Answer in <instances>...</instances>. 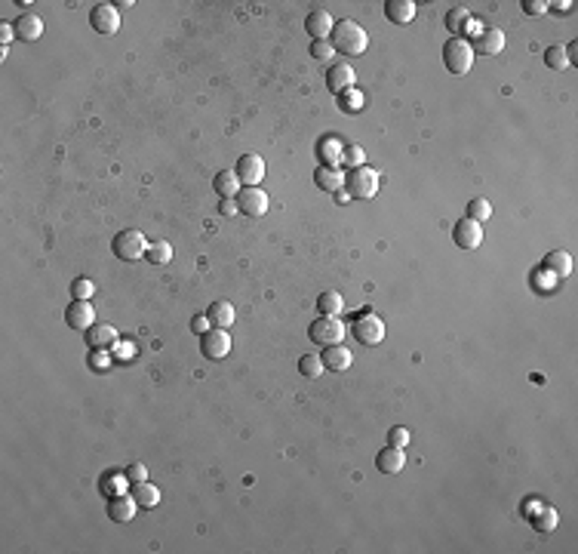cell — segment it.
<instances>
[{"label":"cell","instance_id":"cell-22","mask_svg":"<svg viewBox=\"0 0 578 554\" xmlns=\"http://www.w3.org/2000/svg\"><path fill=\"white\" fill-rule=\"evenodd\" d=\"M385 16L394 25H409L415 18V4H413V0H388V4H385Z\"/></svg>","mask_w":578,"mask_h":554},{"label":"cell","instance_id":"cell-44","mask_svg":"<svg viewBox=\"0 0 578 554\" xmlns=\"http://www.w3.org/2000/svg\"><path fill=\"white\" fill-rule=\"evenodd\" d=\"M234 212H237V203L234 200H222V216H234Z\"/></svg>","mask_w":578,"mask_h":554},{"label":"cell","instance_id":"cell-39","mask_svg":"<svg viewBox=\"0 0 578 554\" xmlns=\"http://www.w3.org/2000/svg\"><path fill=\"white\" fill-rule=\"evenodd\" d=\"M547 6L551 4H545V0H523V13L526 16H545Z\"/></svg>","mask_w":578,"mask_h":554},{"label":"cell","instance_id":"cell-2","mask_svg":"<svg viewBox=\"0 0 578 554\" xmlns=\"http://www.w3.org/2000/svg\"><path fill=\"white\" fill-rule=\"evenodd\" d=\"M443 62H446V68H449V74L462 77V74H468L471 65H474V46L464 40V37H449V40L443 43Z\"/></svg>","mask_w":578,"mask_h":554},{"label":"cell","instance_id":"cell-10","mask_svg":"<svg viewBox=\"0 0 578 554\" xmlns=\"http://www.w3.org/2000/svg\"><path fill=\"white\" fill-rule=\"evenodd\" d=\"M237 210L244 212V216H253V219L265 216V212H268V194L262 188H240Z\"/></svg>","mask_w":578,"mask_h":554},{"label":"cell","instance_id":"cell-3","mask_svg":"<svg viewBox=\"0 0 578 554\" xmlns=\"http://www.w3.org/2000/svg\"><path fill=\"white\" fill-rule=\"evenodd\" d=\"M378 173L376 170H369L366 163L363 166H354V170L348 173V179H344V188H348V194L354 200H369V197H376L378 194Z\"/></svg>","mask_w":578,"mask_h":554},{"label":"cell","instance_id":"cell-25","mask_svg":"<svg viewBox=\"0 0 578 554\" xmlns=\"http://www.w3.org/2000/svg\"><path fill=\"white\" fill-rule=\"evenodd\" d=\"M216 191L222 194V200H228V197H234V194H240V175L237 170H222L216 175Z\"/></svg>","mask_w":578,"mask_h":554},{"label":"cell","instance_id":"cell-6","mask_svg":"<svg viewBox=\"0 0 578 554\" xmlns=\"http://www.w3.org/2000/svg\"><path fill=\"white\" fill-rule=\"evenodd\" d=\"M351 332L357 336L360 345H381L385 342V323H381V317H376V314H360L357 320H354Z\"/></svg>","mask_w":578,"mask_h":554},{"label":"cell","instance_id":"cell-43","mask_svg":"<svg viewBox=\"0 0 578 554\" xmlns=\"http://www.w3.org/2000/svg\"><path fill=\"white\" fill-rule=\"evenodd\" d=\"M13 37H16V28H13V25H9V22L0 25V43L9 46V40H13Z\"/></svg>","mask_w":578,"mask_h":554},{"label":"cell","instance_id":"cell-8","mask_svg":"<svg viewBox=\"0 0 578 554\" xmlns=\"http://www.w3.org/2000/svg\"><path fill=\"white\" fill-rule=\"evenodd\" d=\"M200 351H203V357H207V360L228 357V354H231V336H228V330H219V327L207 330V332L200 336Z\"/></svg>","mask_w":578,"mask_h":554},{"label":"cell","instance_id":"cell-30","mask_svg":"<svg viewBox=\"0 0 578 554\" xmlns=\"http://www.w3.org/2000/svg\"><path fill=\"white\" fill-rule=\"evenodd\" d=\"M320 157H323V166H339L344 161V148L335 142V138H323V145H320Z\"/></svg>","mask_w":578,"mask_h":554},{"label":"cell","instance_id":"cell-17","mask_svg":"<svg viewBox=\"0 0 578 554\" xmlns=\"http://www.w3.org/2000/svg\"><path fill=\"white\" fill-rule=\"evenodd\" d=\"M376 468L381 471V474H400V471L406 468V450H400V447H385V450H378V456H376Z\"/></svg>","mask_w":578,"mask_h":554},{"label":"cell","instance_id":"cell-24","mask_svg":"<svg viewBox=\"0 0 578 554\" xmlns=\"http://www.w3.org/2000/svg\"><path fill=\"white\" fill-rule=\"evenodd\" d=\"M207 317H209L212 327L228 330L231 323H234L237 311H234V305H231V302H212V305H209V311H207Z\"/></svg>","mask_w":578,"mask_h":554},{"label":"cell","instance_id":"cell-27","mask_svg":"<svg viewBox=\"0 0 578 554\" xmlns=\"http://www.w3.org/2000/svg\"><path fill=\"white\" fill-rule=\"evenodd\" d=\"M317 308H320V314H326V317H339L342 308H344L342 293H335V290L320 293V299H317Z\"/></svg>","mask_w":578,"mask_h":554},{"label":"cell","instance_id":"cell-5","mask_svg":"<svg viewBox=\"0 0 578 554\" xmlns=\"http://www.w3.org/2000/svg\"><path fill=\"white\" fill-rule=\"evenodd\" d=\"M344 332H348V327H344V323H342L339 317H326V314H323L320 320H314V323H311L307 336H311L314 345L329 348V345H342Z\"/></svg>","mask_w":578,"mask_h":554},{"label":"cell","instance_id":"cell-9","mask_svg":"<svg viewBox=\"0 0 578 554\" xmlns=\"http://www.w3.org/2000/svg\"><path fill=\"white\" fill-rule=\"evenodd\" d=\"M237 175L244 188H258V182L265 179V161L258 154H244L237 163Z\"/></svg>","mask_w":578,"mask_h":554},{"label":"cell","instance_id":"cell-13","mask_svg":"<svg viewBox=\"0 0 578 554\" xmlns=\"http://www.w3.org/2000/svg\"><path fill=\"white\" fill-rule=\"evenodd\" d=\"M452 240H455V246H462V249H477V246L483 244V228H480V222L462 219L459 225L452 228Z\"/></svg>","mask_w":578,"mask_h":554},{"label":"cell","instance_id":"cell-37","mask_svg":"<svg viewBox=\"0 0 578 554\" xmlns=\"http://www.w3.org/2000/svg\"><path fill=\"white\" fill-rule=\"evenodd\" d=\"M74 299H92V293H96V286H92V281H87V277H80V281H74Z\"/></svg>","mask_w":578,"mask_h":554},{"label":"cell","instance_id":"cell-38","mask_svg":"<svg viewBox=\"0 0 578 554\" xmlns=\"http://www.w3.org/2000/svg\"><path fill=\"white\" fill-rule=\"evenodd\" d=\"M124 474H126V480H133V484H142V480H148V468L142 462H136V465H129Z\"/></svg>","mask_w":578,"mask_h":554},{"label":"cell","instance_id":"cell-15","mask_svg":"<svg viewBox=\"0 0 578 554\" xmlns=\"http://www.w3.org/2000/svg\"><path fill=\"white\" fill-rule=\"evenodd\" d=\"M136 511H138V502H136L133 493H129V496H111L108 499V517H111V521L129 523L136 517Z\"/></svg>","mask_w":578,"mask_h":554},{"label":"cell","instance_id":"cell-20","mask_svg":"<svg viewBox=\"0 0 578 554\" xmlns=\"http://www.w3.org/2000/svg\"><path fill=\"white\" fill-rule=\"evenodd\" d=\"M545 271H551V277L557 281H566L572 274V256L566 249H554V253L545 256Z\"/></svg>","mask_w":578,"mask_h":554},{"label":"cell","instance_id":"cell-18","mask_svg":"<svg viewBox=\"0 0 578 554\" xmlns=\"http://www.w3.org/2000/svg\"><path fill=\"white\" fill-rule=\"evenodd\" d=\"M13 28H16V37L18 40H40L43 37V18L40 16H34V13H22L13 22Z\"/></svg>","mask_w":578,"mask_h":554},{"label":"cell","instance_id":"cell-19","mask_svg":"<svg viewBox=\"0 0 578 554\" xmlns=\"http://www.w3.org/2000/svg\"><path fill=\"white\" fill-rule=\"evenodd\" d=\"M83 336H87V345L96 348V351L117 345V330L111 327V323H92V327L83 332Z\"/></svg>","mask_w":578,"mask_h":554},{"label":"cell","instance_id":"cell-41","mask_svg":"<svg viewBox=\"0 0 578 554\" xmlns=\"http://www.w3.org/2000/svg\"><path fill=\"white\" fill-rule=\"evenodd\" d=\"M209 327H212V323H209L207 314H197V317L191 320V332H197V336H203V332H207Z\"/></svg>","mask_w":578,"mask_h":554},{"label":"cell","instance_id":"cell-26","mask_svg":"<svg viewBox=\"0 0 578 554\" xmlns=\"http://www.w3.org/2000/svg\"><path fill=\"white\" fill-rule=\"evenodd\" d=\"M133 496H136L138 508H157V502H160V489H157L154 484H148V480L133 484Z\"/></svg>","mask_w":578,"mask_h":554},{"label":"cell","instance_id":"cell-1","mask_svg":"<svg viewBox=\"0 0 578 554\" xmlns=\"http://www.w3.org/2000/svg\"><path fill=\"white\" fill-rule=\"evenodd\" d=\"M329 43L335 46V53H342V55H363L369 46V34L363 31V25H357L354 18H342V22L332 28Z\"/></svg>","mask_w":578,"mask_h":554},{"label":"cell","instance_id":"cell-7","mask_svg":"<svg viewBox=\"0 0 578 554\" xmlns=\"http://www.w3.org/2000/svg\"><path fill=\"white\" fill-rule=\"evenodd\" d=\"M89 25H92V31H99L105 37L117 34L120 31V9L114 4H96L89 13Z\"/></svg>","mask_w":578,"mask_h":554},{"label":"cell","instance_id":"cell-31","mask_svg":"<svg viewBox=\"0 0 578 554\" xmlns=\"http://www.w3.org/2000/svg\"><path fill=\"white\" fill-rule=\"evenodd\" d=\"M148 262H154V265H166L173 259V246L166 244V240H157V244L148 246Z\"/></svg>","mask_w":578,"mask_h":554},{"label":"cell","instance_id":"cell-29","mask_svg":"<svg viewBox=\"0 0 578 554\" xmlns=\"http://www.w3.org/2000/svg\"><path fill=\"white\" fill-rule=\"evenodd\" d=\"M323 357L320 354H305V357H298V373H302L305 379H317V376H323Z\"/></svg>","mask_w":578,"mask_h":554},{"label":"cell","instance_id":"cell-12","mask_svg":"<svg viewBox=\"0 0 578 554\" xmlns=\"http://www.w3.org/2000/svg\"><path fill=\"white\" fill-rule=\"evenodd\" d=\"M65 320H68V327L87 332L92 323H96V308H92V302H87V299H74L68 305V311H65Z\"/></svg>","mask_w":578,"mask_h":554},{"label":"cell","instance_id":"cell-14","mask_svg":"<svg viewBox=\"0 0 578 554\" xmlns=\"http://www.w3.org/2000/svg\"><path fill=\"white\" fill-rule=\"evenodd\" d=\"M474 50L483 55H498L505 50V31L501 28H480L477 37H474Z\"/></svg>","mask_w":578,"mask_h":554},{"label":"cell","instance_id":"cell-45","mask_svg":"<svg viewBox=\"0 0 578 554\" xmlns=\"http://www.w3.org/2000/svg\"><path fill=\"white\" fill-rule=\"evenodd\" d=\"M566 59H569V65L578 59V43H569V46H566Z\"/></svg>","mask_w":578,"mask_h":554},{"label":"cell","instance_id":"cell-35","mask_svg":"<svg viewBox=\"0 0 578 554\" xmlns=\"http://www.w3.org/2000/svg\"><path fill=\"white\" fill-rule=\"evenodd\" d=\"M554 526H557V511L554 508H542V517H535V530L551 533Z\"/></svg>","mask_w":578,"mask_h":554},{"label":"cell","instance_id":"cell-34","mask_svg":"<svg viewBox=\"0 0 578 554\" xmlns=\"http://www.w3.org/2000/svg\"><path fill=\"white\" fill-rule=\"evenodd\" d=\"M311 55L317 62H329L335 55V46L329 40H311Z\"/></svg>","mask_w":578,"mask_h":554},{"label":"cell","instance_id":"cell-32","mask_svg":"<svg viewBox=\"0 0 578 554\" xmlns=\"http://www.w3.org/2000/svg\"><path fill=\"white\" fill-rule=\"evenodd\" d=\"M545 65H547V68H554V71L569 68V59H566L563 46H547V50H545Z\"/></svg>","mask_w":578,"mask_h":554},{"label":"cell","instance_id":"cell-23","mask_svg":"<svg viewBox=\"0 0 578 554\" xmlns=\"http://www.w3.org/2000/svg\"><path fill=\"white\" fill-rule=\"evenodd\" d=\"M314 179H317V185H320L323 191H335V194H339L344 188V179H348V175H344L339 166H320Z\"/></svg>","mask_w":578,"mask_h":554},{"label":"cell","instance_id":"cell-4","mask_svg":"<svg viewBox=\"0 0 578 554\" xmlns=\"http://www.w3.org/2000/svg\"><path fill=\"white\" fill-rule=\"evenodd\" d=\"M148 237L142 234L138 228H126V231H120V234L114 237V244H111V249L124 259V262H138V259H145L148 256Z\"/></svg>","mask_w":578,"mask_h":554},{"label":"cell","instance_id":"cell-28","mask_svg":"<svg viewBox=\"0 0 578 554\" xmlns=\"http://www.w3.org/2000/svg\"><path fill=\"white\" fill-rule=\"evenodd\" d=\"M471 25V16L464 6H452L449 13H446V28L452 31V37H462V31Z\"/></svg>","mask_w":578,"mask_h":554},{"label":"cell","instance_id":"cell-42","mask_svg":"<svg viewBox=\"0 0 578 554\" xmlns=\"http://www.w3.org/2000/svg\"><path fill=\"white\" fill-rule=\"evenodd\" d=\"M344 161H351L354 166H363L366 154H363V148H344Z\"/></svg>","mask_w":578,"mask_h":554},{"label":"cell","instance_id":"cell-11","mask_svg":"<svg viewBox=\"0 0 578 554\" xmlns=\"http://www.w3.org/2000/svg\"><path fill=\"white\" fill-rule=\"evenodd\" d=\"M354 80H357V74H354V68L348 62H339L326 71V87H329V92H335V96H344L348 89H354Z\"/></svg>","mask_w":578,"mask_h":554},{"label":"cell","instance_id":"cell-36","mask_svg":"<svg viewBox=\"0 0 578 554\" xmlns=\"http://www.w3.org/2000/svg\"><path fill=\"white\" fill-rule=\"evenodd\" d=\"M409 440H413V438H409V431H406V428H391V431H388V447H400V450H406V447H409Z\"/></svg>","mask_w":578,"mask_h":554},{"label":"cell","instance_id":"cell-16","mask_svg":"<svg viewBox=\"0 0 578 554\" xmlns=\"http://www.w3.org/2000/svg\"><path fill=\"white\" fill-rule=\"evenodd\" d=\"M332 28H335V22L326 9H314V13L305 18V31L311 34V40H329Z\"/></svg>","mask_w":578,"mask_h":554},{"label":"cell","instance_id":"cell-33","mask_svg":"<svg viewBox=\"0 0 578 554\" xmlns=\"http://www.w3.org/2000/svg\"><path fill=\"white\" fill-rule=\"evenodd\" d=\"M492 216V203L486 200V197H477V200H471L468 203V219H474V222H486Z\"/></svg>","mask_w":578,"mask_h":554},{"label":"cell","instance_id":"cell-40","mask_svg":"<svg viewBox=\"0 0 578 554\" xmlns=\"http://www.w3.org/2000/svg\"><path fill=\"white\" fill-rule=\"evenodd\" d=\"M342 99H344V108H348V111H360L363 108V96H360L357 89H348Z\"/></svg>","mask_w":578,"mask_h":554},{"label":"cell","instance_id":"cell-21","mask_svg":"<svg viewBox=\"0 0 578 554\" xmlns=\"http://www.w3.org/2000/svg\"><path fill=\"white\" fill-rule=\"evenodd\" d=\"M354 364V354L344 345H329L323 351V366L332 369V373H344Z\"/></svg>","mask_w":578,"mask_h":554}]
</instances>
